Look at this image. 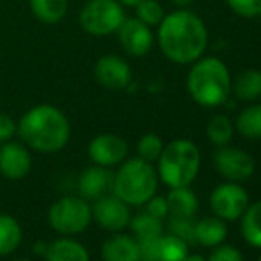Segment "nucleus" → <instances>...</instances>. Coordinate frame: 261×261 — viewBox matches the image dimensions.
Here are the masks:
<instances>
[{
	"instance_id": "obj_18",
	"label": "nucleus",
	"mask_w": 261,
	"mask_h": 261,
	"mask_svg": "<svg viewBox=\"0 0 261 261\" xmlns=\"http://www.w3.org/2000/svg\"><path fill=\"white\" fill-rule=\"evenodd\" d=\"M46 261H91L87 249L73 238H57L45 252Z\"/></svg>"
},
{
	"instance_id": "obj_15",
	"label": "nucleus",
	"mask_w": 261,
	"mask_h": 261,
	"mask_svg": "<svg viewBox=\"0 0 261 261\" xmlns=\"http://www.w3.org/2000/svg\"><path fill=\"white\" fill-rule=\"evenodd\" d=\"M189 244L172 234H160L141 244V261H185Z\"/></svg>"
},
{
	"instance_id": "obj_26",
	"label": "nucleus",
	"mask_w": 261,
	"mask_h": 261,
	"mask_svg": "<svg viewBox=\"0 0 261 261\" xmlns=\"http://www.w3.org/2000/svg\"><path fill=\"white\" fill-rule=\"evenodd\" d=\"M237 130L245 139H261V103L247 107L238 114Z\"/></svg>"
},
{
	"instance_id": "obj_12",
	"label": "nucleus",
	"mask_w": 261,
	"mask_h": 261,
	"mask_svg": "<svg viewBox=\"0 0 261 261\" xmlns=\"http://www.w3.org/2000/svg\"><path fill=\"white\" fill-rule=\"evenodd\" d=\"M94 79L109 91H121L132 82V68L119 55H103L94 64Z\"/></svg>"
},
{
	"instance_id": "obj_30",
	"label": "nucleus",
	"mask_w": 261,
	"mask_h": 261,
	"mask_svg": "<svg viewBox=\"0 0 261 261\" xmlns=\"http://www.w3.org/2000/svg\"><path fill=\"white\" fill-rule=\"evenodd\" d=\"M162 149H164V141L156 134L142 135L137 144L139 158H142L146 162H151V164L158 160V156L162 155Z\"/></svg>"
},
{
	"instance_id": "obj_40",
	"label": "nucleus",
	"mask_w": 261,
	"mask_h": 261,
	"mask_svg": "<svg viewBox=\"0 0 261 261\" xmlns=\"http://www.w3.org/2000/svg\"><path fill=\"white\" fill-rule=\"evenodd\" d=\"M259 16H261V14H259Z\"/></svg>"
},
{
	"instance_id": "obj_32",
	"label": "nucleus",
	"mask_w": 261,
	"mask_h": 261,
	"mask_svg": "<svg viewBox=\"0 0 261 261\" xmlns=\"http://www.w3.org/2000/svg\"><path fill=\"white\" fill-rule=\"evenodd\" d=\"M206 261H244V256L233 245L220 244L217 247H213L212 254H210V258Z\"/></svg>"
},
{
	"instance_id": "obj_33",
	"label": "nucleus",
	"mask_w": 261,
	"mask_h": 261,
	"mask_svg": "<svg viewBox=\"0 0 261 261\" xmlns=\"http://www.w3.org/2000/svg\"><path fill=\"white\" fill-rule=\"evenodd\" d=\"M146 206V212L149 215L156 217V219L164 220L165 217H169V206H167V199L162 196H153L148 203L144 204Z\"/></svg>"
},
{
	"instance_id": "obj_7",
	"label": "nucleus",
	"mask_w": 261,
	"mask_h": 261,
	"mask_svg": "<svg viewBox=\"0 0 261 261\" xmlns=\"http://www.w3.org/2000/svg\"><path fill=\"white\" fill-rule=\"evenodd\" d=\"M93 220L91 204L80 196H64L57 199L48 210V222L54 231L71 237L89 227Z\"/></svg>"
},
{
	"instance_id": "obj_34",
	"label": "nucleus",
	"mask_w": 261,
	"mask_h": 261,
	"mask_svg": "<svg viewBox=\"0 0 261 261\" xmlns=\"http://www.w3.org/2000/svg\"><path fill=\"white\" fill-rule=\"evenodd\" d=\"M14 135H16V121L9 114L0 112V144L13 141Z\"/></svg>"
},
{
	"instance_id": "obj_11",
	"label": "nucleus",
	"mask_w": 261,
	"mask_h": 261,
	"mask_svg": "<svg viewBox=\"0 0 261 261\" xmlns=\"http://www.w3.org/2000/svg\"><path fill=\"white\" fill-rule=\"evenodd\" d=\"M117 38L123 50L132 57H144L153 46L151 27L135 18H124L121 27L117 29Z\"/></svg>"
},
{
	"instance_id": "obj_14",
	"label": "nucleus",
	"mask_w": 261,
	"mask_h": 261,
	"mask_svg": "<svg viewBox=\"0 0 261 261\" xmlns=\"http://www.w3.org/2000/svg\"><path fill=\"white\" fill-rule=\"evenodd\" d=\"M31 149L21 142L7 141L0 144V174L7 179H21L31 172Z\"/></svg>"
},
{
	"instance_id": "obj_10",
	"label": "nucleus",
	"mask_w": 261,
	"mask_h": 261,
	"mask_svg": "<svg viewBox=\"0 0 261 261\" xmlns=\"http://www.w3.org/2000/svg\"><path fill=\"white\" fill-rule=\"evenodd\" d=\"M91 213L98 226L112 233H119L124 227H128L132 219L130 206L116 194H105L100 199L93 201Z\"/></svg>"
},
{
	"instance_id": "obj_16",
	"label": "nucleus",
	"mask_w": 261,
	"mask_h": 261,
	"mask_svg": "<svg viewBox=\"0 0 261 261\" xmlns=\"http://www.w3.org/2000/svg\"><path fill=\"white\" fill-rule=\"evenodd\" d=\"M114 174L109 167L94 164L93 167H87L79 176V194L86 201H96L101 196L112 192Z\"/></svg>"
},
{
	"instance_id": "obj_4",
	"label": "nucleus",
	"mask_w": 261,
	"mask_h": 261,
	"mask_svg": "<svg viewBox=\"0 0 261 261\" xmlns=\"http://www.w3.org/2000/svg\"><path fill=\"white\" fill-rule=\"evenodd\" d=\"M158 172L151 162L142 158L124 160L114 174L112 194L123 199L128 206H144L156 194Z\"/></svg>"
},
{
	"instance_id": "obj_2",
	"label": "nucleus",
	"mask_w": 261,
	"mask_h": 261,
	"mask_svg": "<svg viewBox=\"0 0 261 261\" xmlns=\"http://www.w3.org/2000/svg\"><path fill=\"white\" fill-rule=\"evenodd\" d=\"M16 134L27 148L39 153H57L66 148L71 124L66 114L54 105H36L20 117Z\"/></svg>"
},
{
	"instance_id": "obj_17",
	"label": "nucleus",
	"mask_w": 261,
	"mask_h": 261,
	"mask_svg": "<svg viewBox=\"0 0 261 261\" xmlns=\"http://www.w3.org/2000/svg\"><path fill=\"white\" fill-rule=\"evenodd\" d=\"M103 261H141V244L130 234L116 233L101 247Z\"/></svg>"
},
{
	"instance_id": "obj_28",
	"label": "nucleus",
	"mask_w": 261,
	"mask_h": 261,
	"mask_svg": "<svg viewBox=\"0 0 261 261\" xmlns=\"http://www.w3.org/2000/svg\"><path fill=\"white\" fill-rule=\"evenodd\" d=\"M167 231L169 234L179 238L185 244H196V220L194 217H176L169 215L167 217Z\"/></svg>"
},
{
	"instance_id": "obj_9",
	"label": "nucleus",
	"mask_w": 261,
	"mask_h": 261,
	"mask_svg": "<svg viewBox=\"0 0 261 261\" xmlns=\"http://www.w3.org/2000/svg\"><path fill=\"white\" fill-rule=\"evenodd\" d=\"M213 165L222 178L234 183H244L251 179L256 169L254 158L247 151L233 146H220L213 155Z\"/></svg>"
},
{
	"instance_id": "obj_39",
	"label": "nucleus",
	"mask_w": 261,
	"mask_h": 261,
	"mask_svg": "<svg viewBox=\"0 0 261 261\" xmlns=\"http://www.w3.org/2000/svg\"><path fill=\"white\" fill-rule=\"evenodd\" d=\"M258 261H261V254H259V258H258Z\"/></svg>"
},
{
	"instance_id": "obj_8",
	"label": "nucleus",
	"mask_w": 261,
	"mask_h": 261,
	"mask_svg": "<svg viewBox=\"0 0 261 261\" xmlns=\"http://www.w3.org/2000/svg\"><path fill=\"white\" fill-rule=\"evenodd\" d=\"M249 206V194L240 183L226 181L213 189L210 208L213 215L222 220H237Z\"/></svg>"
},
{
	"instance_id": "obj_29",
	"label": "nucleus",
	"mask_w": 261,
	"mask_h": 261,
	"mask_svg": "<svg viewBox=\"0 0 261 261\" xmlns=\"http://www.w3.org/2000/svg\"><path fill=\"white\" fill-rule=\"evenodd\" d=\"M137 11V18L141 21H144L146 25L153 27V25H160V21L164 20V7L160 6L158 0H141L135 6Z\"/></svg>"
},
{
	"instance_id": "obj_6",
	"label": "nucleus",
	"mask_w": 261,
	"mask_h": 261,
	"mask_svg": "<svg viewBox=\"0 0 261 261\" xmlns=\"http://www.w3.org/2000/svg\"><path fill=\"white\" fill-rule=\"evenodd\" d=\"M124 11L119 0H89L79 14V23L84 32L94 38L116 34L124 21Z\"/></svg>"
},
{
	"instance_id": "obj_35",
	"label": "nucleus",
	"mask_w": 261,
	"mask_h": 261,
	"mask_svg": "<svg viewBox=\"0 0 261 261\" xmlns=\"http://www.w3.org/2000/svg\"><path fill=\"white\" fill-rule=\"evenodd\" d=\"M141 0H119L121 6H126V7H135Z\"/></svg>"
},
{
	"instance_id": "obj_3",
	"label": "nucleus",
	"mask_w": 261,
	"mask_h": 261,
	"mask_svg": "<svg viewBox=\"0 0 261 261\" xmlns=\"http://www.w3.org/2000/svg\"><path fill=\"white\" fill-rule=\"evenodd\" d=\"M187 76V91L201 107H220L231 94V75L227 66L217 57H199L192 62Z\"/></svg>"
},
{
	"instance_id": "obj_23",
	"label": "nucleus",
	"mask_w": 261,
	"mask_h": 261,
	"mask_svg": "<svg viewBox=\"0 0 261 261\" xmlns=\"http://www.w3.org/2000/svg\"><path fill=\"white\" fill-rule=\"evenodd\" d=\"M240 219V231L244 240L252 247L261 249V201L249 204Z\"/></svg>"
},
{
	"instance_id": "obj_36",
	"label": "nucleus",
	"mask_w": 261,
	"mask_h": 261,
	"mask_svg": "<svg viewBox=\"0 0 261 261\" xmlns=\"http://www.w3.org/2000/svg\"><path fill=\"white\" fill-rule=\"evenodd\" d=\"M185 261H206V259H204L201 254H190L189 252V256L185 258Z\"/></svg>"
},
{
	"instance_id": "obj_1",
	"label": "nucleus",
	"mask_w": 261,
	"mask_h": 261,
	"mask_svg": "<svg viewBox=\"0 0 261 261\" xmlns=\"http://www.w3.org/2000/svg\"><path fill=\"white\" fill-rule=\"evenodd\" d=\"M158 45L174 64H192L206 50V25L192 11H172L158 25Z\"/></svg>"
},
{
	"instance_id": "obj_20",
	"label": "nucleus",
	"mask_w": 261,
	"mask_h": 261,
	"mask_svg": "<svg viewBox=\"0 0 261 261\" xmlns=\"http://www.w3.org/2000/svg\"><path fill=\"white\" fill-rule=\"evenodd\" d=\"M165 199H167L169 215L176 217H194L197 212V206H199L196 192L190 187L171 189Z\"/></svg>"
},
{
	"instance_id": "obj_21",
	"label": "nucleus",
	"mask_w": 261,
	"mask_h": 261,
	"mask_svg": "<svg viewBox=\"0 0 261 261\" xmlns=\"http://www.w3.org/2000/svg\"><path fill=\"white\" fill-rule=\"evenodd\" d=\"M130 229H132V237L139 242V244H144L149 242L153 238L164 234V220L156 219V217L149 215L148 212H142L139 215L132 217L130 219Z\"/></svg>"
},
{
	"instance_id": "obj_24",
	"label": "nucleus",
	"mask_w": 261,
	"mask_h": 261,
	"mask_svg": "<svg viewBox=\"0 0 261 261\" xmlns=\"http://www.w3.org/2000/svg\"><path fill=\"white\" fill-rule=\"evenodd\" d=\"M234 96L244 101H254L261 98V71L259 69H244L231 84Z\"/></svg>"
},
{
	"instance_id": "obj_31",
	"label": "nucleus",
	"mask_w": 261,
	"mask_h": 261,
	"mask_svg": "<svg viewBox=\"0 0 261 261\" xmlns=\"http://www.w3.org/2000/svg\"><path fill=\"white\" fill-rule=\"evenodd\" d=\"M229 9L242 18H256L261 14V0H226Z\"/></svg>"
},
{
	"instance_id": "obj_25",
	"label": "nucleus",
	"mask_w": 261,
	"mask_h": 261,
	"mask_svg": "<svg viewBox=\"0 0 261 261\" xmlns=\"http://www.w3.org/2000/svg\"><path fill=\"white\" fill-rule=\"evenodd\" d=\"M21 227L13 215L0 213V256H9L20 247Z\"/></svg>"
},
{
	"instance_id": "obj_5",
	"label": "nucleus",
	"mask_w": 261,
	"mask_h": 261,
	"mask_svg": "<svg viewBox=\"0 0 261 261\" xmlns=\"http://www.w3.org/2000/svg\"><path fill=\"white\" fill-rule=\"evenodd\" d=\"M158 179L169 189L190 187L201 167V153L189 139H176L164 146L158 156Z\"/></svg>"
},
{
	"instance_id": "obj_22",
	"label": "nucleus",
	"mask_w": 261,
	"mask_h": 261,
	"mask_svg": "<svg viewBox=\"0 0 261 261\" xmlns=\"http://www.w3.org/2000/svg\"><path fill=\"white\" fill-rule=\"evenodd\" d=\"M29 6L36 20L46 25L59 23L68 13V0H29Z\"/></svg>"
},
{
	"instance_id": "obj_13",
	"label": "nucleus",
	"mask_w": 261,
	"mask_h": 261,
	"mask_svg": "<svg viewBox=\"0 0 261 261\" xmlns=\"http://www.w3.org/2000/svg\"><path fill=\"white\" fill-rule=\"evenodd\" d=\"M87 153L93 164L110 169L124 162L128 155V144L123 137L116 134H101L89 142Z\"/></svg>"
},
{
	"instance_id": "obj_38",
	"label": "nucleus",
	"mask_w": 261,
	"mask_h": 261,
	"mask_svg": "<svg viewBox=\"0 0 261 261\" xmlns=\"http://www.w3.org/2000/svg\"><path fill=\"white\" fill-rule=\"evenodd\" d=\"M16 261H31V259H25V258H21V259H16Z\"/></svg>"
},
{
	"instance_id": "obj_37",
	"label": "nucleus",
	"mask_w": 261,
	"mask_h": 261,
	"mask_svg": "<svg viewBox=\"0 0 261 261\" xmlns=\"http://www.w3.org/2000/svg\"><path fill=\"white\" fill-rule=\"evenodd\" d=\"M172 2H174L176 6H179V7H185V6H189L192 0H172Z\"/></svg>"
},
{
	"instance_id": "obj_27",
	"label": "nucleus",
	"mask_w": 261,
	"mask_h": 261,
	"mask_svg": "<svg viewBox=\"0 0 261 261\" xmlns=\"http://www.w3.org/2000/svg\"><path fill=\"white\" fill-rule=\"evenodd\" d=\"M233 134H234V126L227 116H213L208 121L206 135L217 148L229 144L231 139H233Z\"/></svg>"
},
{
	"instance_id": "obj_19",
	"label": "nucleus",
	"mask_w": 261,
	"mask_h": 261,
	"mask_svg": "<svg viewBox=\"0 0 261 261\" xmlns=\"http://www.w3.org/2000/svg\"><path fill=\"white\" fill-rule=\"evenodd\" d=\"M227 238V226L226 220L219 217H204L199 222H196V244L203 247H217L224 244Z\"/></svg>"
}]
</instances>
